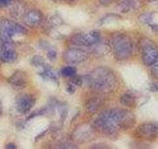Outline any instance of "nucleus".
<instances>
[{"instance_id":"f257e3e1","label":"nucleus","mask_w":158,"mask_h":149,"mask_svg":"<svg viewBox=\"0 0 158 149\" xmlns=\"http://www.w3.org/2000/svg\"><path fill=\"white\" fill-rule=\"evenodd\" d=\"M135 122L133 114L123 108H110L101 112L94 119V129L108 136H115L118 132L130 128Z\"/></svg>"},{"instance_id":"f03ea898","label":"nucleus","mask_w":158,"mask_h":149,"mask_svg":"<svg viewBox=\"0 0 158 149\" xmlns=\"http://www.w3.org/2000/svg\"><path fill=\"white\" fill-rule=\"evenodd\" d=\"M84 82L98 93H110L118 87V79L110 68L97 67L84 78Z\"/></svg>"},{"instance_id":"7ed1b4c3","label":"nucleus","mask_w":158,"mask_h":149,"mask_svg":"<svg viewBox=\"0 0 158 149\" xmlns=\"http://www.w3.org/2000/svg\"><path fill=\"white\" fill-rule=\"evenodd\" d=\"M111 49L118 61L127 60L131 56L133 51V44L131 38L125 33H115L112 36Z\"/></svg>"},{"instance_id":"20e7f679","label":"nucleus","mask_w":158,"mask_h":149,"mask_svg":"<svg viewBox=\"0 0 158 149\" xmlns=\"http://www.w3.org/2000/svg\"><path fill=\"white\" fill-rule=\"evenodd\" d=\"M101 40V34L95 30L87 32H80L73 34L69 39V42L73 47L79 48H90Z\"/></svg>"},{"instance_id":"39448f33","label":"nucleus","mask_w":158,"mask_h":149,"mask_svg":"<svg viewBox=\"0 0 158 149\" xmlns=\"http://www.w3.org/2000/svg\"><path fill=\"white\" fill-rule=\"evenodd\" d=\"M139 52L142 63L150 67L158 57V46L148 38H142L139 42Z\"/></svg>"},{"instance_id":"423d86ee","label":"nucleus","mask_w":158,"mask_h":149,"mask_svg":"<svg viewBox=\"0 0 158 149\" xmlns=\"http://www.w3.org/2000/svg\"><path fill=\"white\" fill-rule=\"evenodd\" d=\"M27 33V29L21 24L12 21V20L4 19L0 23V38L6 41H12V39L16 35H25Z\"/></svg>"},{"instance_id":"0eeeda50","label":"nucleus","mask_w":158,"mask_h":149,"mask_svg":"<svg viewBox=\"0 0 158 149\" xmlns=\"http://www.w3.org/2000/svg\"><path fill=\"white\" fill-rule=\"evenodd\" d=\"M133 136L142 141L156 140L158 138V125L153 122L141 123L135 128Z\"/></svg>"},{"instance_id":"6e6552de","label":"nucleus","mask_w":158,"mask_h":149,"mask_svg":"<svg viewBox=\"0 0 158 149\" xmlns=\"http://www.w3.org/2000/svg\"><path fill=\"white\" fill-rule=\"evenodd\" d=\"M89 54L87 50L79 47H71L63 53V60L69 65H78L87 61Z\"/></svg>"},{"instance_id":"1a4fd4ad","label":"nucleus","mask_w":158,"mask_h":149,"mask_svg":"<svg viewBox=\"0 0 158 149\" xmlns=\"http://www.w3.org/2000/svg\"><path fill=\"white\" fill-rule=\"evenodd\" d=\"M36 98L33 94L30 93H23L19 96L15 102V108L17 112L21 114H26L31 111V109L34 107Z\"/></svg>"},{"instance_id":"9d476101","label":"nucleus","mask_w":158,"mask_h":149,"mask_svg":"<svg viewBox=\"0 0 158 149\" xmlns=\"http://www.w3.org/2000/svg\"><path fill=\"white\" fill-rule=\"evenodd\" d=\"M44 15L39 9L28 10L23 15V20L25 24L31 28H36L39 27L40 25H42V23L44 22Z\"/></svg>"},{"instance_id":"9b49d317","label":"nucleus","mask_w":158,"mask_h":149,"mask_svg":"<svg viewBox=\"0 0 158 149\" xmlns=\"http://www.w3.org/2000/svg\"><path fill=\"white\" fill-rule=\"evenodd\" d=\"M8 84L13 88L20 91L26 88L28 84V77L23 71H16L8 78Z\"/></svg>"},{"instance_id":"f8f14e48","label":"nucleus","mask_w":158,"mask_h":149,"mask_svg":"<svg viewBox=\"0 0 158 149\" xmlns=\"http://www.w3.org/2000/svg\"><path fill=\"white\" fill-rule=\"evenodd\" d=\"M117 8L122 13H130L140 7V0H117Z\"/></svg>"},{"instance_id":"ddd939ff","label":"nucleus","mask_w":158,"mask_h":149,"mask_svg":"<svg viewBox=\"0 0 158 149\" xmlns=\"http://www.w3.org/2000/svg\"><path fill=\"white\" fill-rule=\"evenodd\" d=\"M104 99L100 96H94L89 97L85 102V109L88 113H96L103 106Z\"/></svg>"},{"instance_id":"4468645a","label":"nucleus","mask_w":158,"mask_h":149,"mask_svg":"<svg viewBox=\"0 0 158 149\" xmlns=\"http://www.w3.org/2000/svg\"><path fill=\"white\" fill-rule=\"evenodd\" d=\"M92 127L86 125V124H82L79 127H77V129H75V131L73 133V137L74 139L79 141H86L88 139H90L91 135H92Z\"/></svg>"},{"instance_id":"2eb2a0df","label":"nucleus","mask_w":158,"mask_h":149,"mask_svg":"<svg viewBox=\"0 0 158 149\" xmlns=\"http://www.w3.org/2000/svg\"><path fill=\"white\" fill-rule=\"evenodd\" d=\"M18 54L13 48L3 49L0 51V61L3 63H13L17 60Z\"/></svg>"},{"instance_id":"dca6fc26","label":"nucleus","mask_w":158,"mask_h":149,"mask_svg":"<svg viewBox=\"0 0 158 149\" xmlns=\"http://www.w3.org/2000/svg\"><path fill=\"white\" fill-rule=\"evenodd\" d=\"M90 49L93 51L94 54L98 55V56H104L106 55L111 49V45H109L106 42H103L102 40H100L98 43H96L95 45H93L92 47H90Z\"/></svg>"},{"instance_id":"f3484780","label":"nucleus","mask_w":158,"mask_h":149,"mask_svg":"<svg viewBox=\"0 0 158 149\" xmlns=\"http://www.w3.org/2000/svg\"><path fill=\"white\" fill-rule=\"evenodd\" d=\"M43 70L40 72V76L42 77L43 79H46V81H52L54 83H57V76L56 74L54 73L52 70L49 68L48 65L44 66V68H42Z\"/></svg>"},{"instance_id":"a211bd4d","label":"nucleus","mask_w":158,"mask_h":149,"mask_svg":"<svg viewBox=\"0 0 158 149\" xmlns=\"http://www.w3.org/2000/svg\"><path fill=\"white\" fill-rule=\"evenodd\" d=\"M120 102L122 106L127 107H133L135 106V97L130 93H123L120 97Z\"/></svg>"},{"instance_id":"6ab92c4d","label":"nucleus","mask_w":158,"mask_h":149,"mask_svg":"<svg viewBox=\"0 0 158 149\" xmlns=\"http://www.w3.org/2000/svg\"><path fill=\"white\" fill-rule=\"evenodd\" d=\"M63 23L61 17L59 16L57 14H53L52 16H51L48 20V26L49 29H52L54 27H57V26H60V25Z\"/></svg>"},{"instance_id":"aec40b11","label":"nucleus","mask_w":158,"mask_h":149,"mask_svg":"<svg viewBox=\"0 0 158 149\" xmlns=\"http://www.w3.org/2000/svg\"><path fill=\"white\" fill-rule=\"evenodd\" d=\"M61 76L65 77V78H73L74 76H76L77 74V70L76 68H74L72 66H66L61 69Z\"/></svg>"},{"instance_id":"412c9836","label":"nucleus","mask_w":158,"mask_h":149,"mask_svg":"<svg viewBox=\"0 0 158 149\" xmlns=\"http://www.w3.org/2000/svg\"><path fill=\"white\" fill-rule=\"evenodd\" d=\"M32 64H33V66H35V67L44 68V66H47L46 63H44V59L42 57H40V56H35L32 59Z\"/></svg>"},{"instance_id":"4be33fe9","label":"nucleus","mask_w":158,"mask_h":149,"mask_svg":"<svg viewBox=\"0 0 158 149\" xmlns=\"http://www.w3.org/2000/svg\"><path fill=\"white\" fill-rule=\"evenodd\" d=\"M149 68H150V74H151V76L153 78H155V79H158V57L155 60V62L153 63Z\"/></svg>"},{"instance_id":"5701e85b","label":"nucleus","mask_w":158,"mask_h":149,"mask_svg":"<svg viewBox=\"0 0 158 149\" xmlns=\"http://www.w3.org/2000/svg\"><path fill=\"white\" fill-rule=\"evenodd\" d=\"M140 21L147 24L148 26H150L152 24V15L149 13H145V14H142L140 16Z\"/></svg>"},{"instance_id":"b1692460","label":"nucleus","mask_w":158,"mask_h":149,"mask_svg":"<svg viewBox=\"0 0 158 149\" xmlns=\"http://www.w3.org/2000/svg\"><path fill=\"white\" fill-rule=\"evenodd\" d=\"M47 57L51 60V61H54V60H56V57H57V53H56V51L54 49L48 47V50H47Z\"/></svg>"},{"instance_id":"393cba45","label":"nucleus","mask_w":158,"mask_h":149,"mask_svg":"<svg viewBox=\"0 0 158 149\" xmlns=\"http://www.w3.org/2000/svg\"><path fill=\"white\" fill-rule=\"evenodd\" d=\"M14 3V0H0V8H6L11 6Z\"/></svg>"},{"instance_id":"a878e982","label":"nucleus","mask_w":158,"mask_h":149,"mask_svg":"<svg viewBox=\"0 0 158 149\" xmlns=\"http://www.w3.org/2000/svg\"><path fill=\"white\" fill-rule=\"evenodd\" d=\"M76 87L74 86V84H72L71 83H69L68 84V86H67V88H66V92L67 93H73L74 92L76 91Z\"/></svg>"},{"instance_id":"bb28decb","label":"nucleus","mask_w":158,"mask_h":149,"mask_svg":"<svg viewBox=\"0 0 158 149\" xmlns=\"http://www.w3.org/2000/svg\"><path fill=\"white\" fill-rule=\"evenodd\" d=\"M99 2H100V4H102L103 6H107V5H109L112 2V0H99Z\"/></svg>"},{"instance_id":"cd10ccee","label":"nucleus","mask_w":158,"mask_h":149,"mask_svg":"<svg viewBox=\"0 0 158 149\" xmlns=\"http://www.w3.org/2000/svg\"><path fill=\"white\" fill-rule=\"evenodd\" d=\"M150 91H152V92H158V84H150Z\"/></svg>"},{"instance_id":"c85d7f7f","label":"nucleus","mask_w":158,"mask_h":149,"mask_svg":"<svg viewBox=\"0 0 158 149\" xmlns=\"http://www.w3.org/2000/svg\"><path fill=\"white\" fill-rule=\"evenodd\" d=\"M5 148H7V149H16L17 146L15 145L14 143H8L7 145H5Z\"/></svg>"},{"instance_id":"c756f323","label":"nucleus","mask_w":158,"mask_h":149,"mask_svg":"<svg viewBox=\"0 0 158 149\" xmlns=\"http://www.w3.org/2000/svg\"><path fill=\"white\" fill-rule=\"evenodd\" d=\"M2 114V103H1V101H0V116H1Z\"/></svg>"},{"instance_id":"7c9ffc66","label":"nucleus","mask_w":158,"mask_h":149,"mask_svg":"<svg viewBox=\"0 0 158 149\" xmlns=\"http://www.w3.org/2000/svg\"><path fill=\"white\" fill-rule=\"evenodd\" d=\"M65 1H67V2H74V1H76V0H65Z\"/></svg>"},{"instance_id":"2f4dec72","label":"nucleus","mask_w":158,"mask_h":149,"mask_svg":"<svg viewBox=\"0 0 158 149\" xmlns=\"http://www.w3.org/2000/svg\"><path fill=\"white\" fill-rule=\"evenodd\" d=\"M53 2H59V1H61V0H52Z\"/></svg>"}]
</instances>
